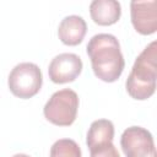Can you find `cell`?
<instances>
[{
	"label": "cell",
	"instance_id": "obj_1",
	"mask_svg": "<svg viewBox=\"0 0 157 157\" xmlns=\"http://www.w3.org/2000/svg\"><path fill=\"white\" fill-rule=\"evenodd\" d=\"M94 75L104 82H114L123 74L125 61L118 39L109 33L93 36L86 47Z\"/></svg>",
	"mask_w": 157,
	"mask_h": 157
},
{
	"label": "cell",
	"instance_id": "obj_2",
	"mask_svg": "<svg viewBox=\"0 0 157 157\" xmlns=\"http://www.w3.org/2000/svg\"><path fill=\"white\" fill-rule=\"evenodd\" d=\"M157 42H151L136 58L125 87L129 96L137 101L150 98L156 91Z\"/></svg>",
	"mask_w": 157,
	"mask_h": 157
},
{
	"label": "cell",
	"instance_id": "obj_3",
	"mask_svg": "<svg viewBox=\"0 0 157 157\" xmlns=\"http://www.w3.org/2000/svg\"><path fill=\"white\" fill-rule=\"evenodd\" d=\"M78 96L71 88H64L52 94L43 108L48 121L58 126L71 125L77 115Z\"/></svg>",
	"mask_w": 157,
	"mask_h": 157
},
{
	"label": "cell",
	"instance_id": "obj_4",
	"mask_svg": "<svg viewBox=\"0 0 157 157\" xmlns=\"http://www.w3.org/2000/svg\"><path fill=\"white\" fill-rule=\"evenodd\" d=\"M43 83L42 71L33 63L17 64L10 72L7 85L11 93L18 98L28 99L36 96Z\"/></svg>",
	"mask_w": 157,
	"mask_h": 157
},
{
	"label": "cell",
	"instance_id": "obj_5",
	"mask_svg": "<svg viewBox=\"0 0 157 157\" xmlns=\"http://www.w3.org/2000/svg\"><path fill=\"white\" fill-rule=\"evenodd\" d=\"M120 146L126 157H157L152 134L141 126H130L120 137Z\"/></svg>",
	"mask_w": 157,
	"mask_h": 157
},
{
	"label": "cell",
	"instance_id": "obj_6",
	"mask_svg": "<svg viewBox=\"0 0 157 157\" xmlns=\"http://www.w3.org/2000/svg\"><path fill=\"white\" fill-rule=\"evenodd\" d=\"M82 71V60L72 53H63L54 56L48 67L49 78L54 83H67L77 78Z\"/></svg>",
	"mask_w": 157,
	"mask_h": 157
},
{
	"label": "cell",
	"instance_id": "obj_7",
	"mask_svg": "<svg viewBox=\"0 0 157 157\" xmlns=\"http://www.w3.org/2000/svg\"><path fill=\"white\" fill-rule=\"evenodd\" d=\"M131 23L134 28L144 36L157 31V1H131Z\"/></svg>",
	"mask_w": 157,
	"mask_h": 157
},
{
	"label": "cell",
	"instance_id": "obj_8",
	"mask_svg": "<svg viewBox=\"0 0 157 157\" xmlns=\"http://www.w3.org/2000/svg\"><path fill=\"white\" fill-rule=\"evenodd\" d=\"M87 32L86 21L77 15H70L61 20L58 27L59 39L66 45L80 44Z\"/></svg>",
	"mask_w": 157,
	"mask_h": 157
},
{
	"label": "cell",
	"instance_id": "obj_9",
	"mask_svg": "<svg viewBox=\"0 0 157 157\" xmlns=\"http://www.w3.org/2000/svg\"><path fill=\"white\" fill-rule=\"evenodd\" d=\"M90 15L94 23L110 26L119 21L121 6L115 0H93L90 4Z\"/></svg>",
	"mask_w": 157,
	"mask_h": 157
},
{
	"label": "cell",
	"instance_id": "obj_10",
	"mask_svg": "<svg viewBox=\"0 0 157 157\" xmlns=\"http://www.w3.org/2000/svg\"><path fill=\"white\" fill-rule=\"evenodd\" d=\"M113 137H114L113 123L108 119H98L91 124L87 131L86 144L88 150H91V148L113 142Z\"/></svg>",
	"mask_w": 157,
	"mask_h": 157
},
{
	"label": "cell",
	"instance_id": "obj_11",
	"mask_svg": "<svg viewBox=\"0 0 157 157\" xmlns=\"http://www.w3.org/2000/svg\"><path fill=\"white\" fill-rule=\"evenodd\" d=\"M50 157H81V150L76 141L60 139L50 147Z\"/></svg>",
	"mask_w": 157,
	"mask_h": 157
},
{
	"label": "cell",
	"instance_id": "obj_12",
	"mask_svg": "<svg viewBox=\"0 0 157 157\" xmlns=\"http://www.w3.org/2000/svg\"><path fill=\"white\" fill-rule=\"evenodd\" d=\"M90 157H120L113 142L90 150Z\"/></svg>",
	"mask_w": 157,
	"mask_h": 157
},
{
	"label": "cell",
	"instance_id": "obj_13",
	"mask_svg": "<svg viewBox=\"0 0 157 157\" xmlns=\"http://www.w3.org/2000/svg\"><path fill=\"white\" fill-rule=\"evenodd\" d=\"M12 157H31V156H28V155H25V153H16V155H13Z\"/></svg>",
	"mask_w": 157,
	"mask_h": 157
}]
</instances>
